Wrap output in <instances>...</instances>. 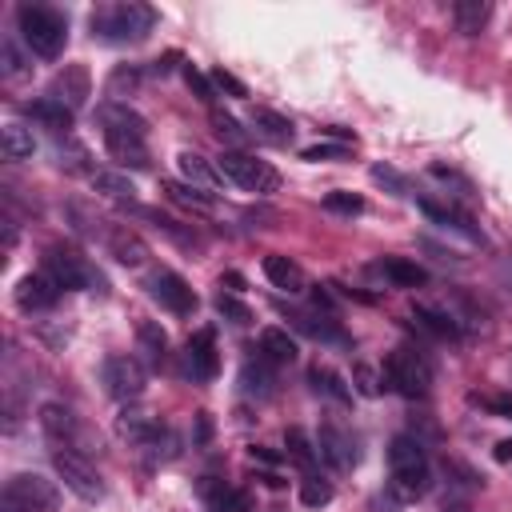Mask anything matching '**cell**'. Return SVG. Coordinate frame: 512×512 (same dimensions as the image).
I'll return each instance as SVG.
<instances>
[{"label": "cell", "mask_w": 512, "mask_h": 512, "mask_svg": "<svg viewBox=\"0 0 512 512\" xmlns=\"http://www.w3.org/2000/svg\"><path fill=\"white\" fill-rule=\"evenodd\" d=\"M104 124V148L120 168H148V120L124 104H104L100 108Z\"/></svg>", "instance_id": "cell-1"}, {"label": "cell", "mask_w": 512, "mask_h": 512, "mask_svg": "<svg viewBox=\"0 0 512 512\" xmlns=\"http://www.w3.org/2000/svg\"><path fill=\"white\" fill-rule=\"evenodd\" d=\"M432 484V468H428V452L420 444V436H392L388 444V488L396 500H420Z\"/></svg>", "instance_id": "cell-2"}, {"label": "cell", "mask_w": 512, "mask_h": 512, "mask_svg": "<svg viewBox=\"0 0 512 512\" xmlns=\"http://www.w3.org/2000/svg\"><path fill=\"white\" fill-rule=\"evenodd\" d=\"M156 24V12L148 4L136 0H120V4H100L88 20L92 36L104 44H140Z\"/></svg>", "instance_id": "cell-3"}, {"label": "cell", "mask_w": 512, "mask_h": 512, "mask_svg": "<svg viewBox=\"0 0 512 512\" xmlns=\"http://www.w3.org/2000/svg\"><path fill=\"white\" fill-rule=\"evenodd\" d=\"M16 24H20V36H24L28 52H36L44 60H56L68 44V20L52 4H20Z\"/></svg>", "instance_id": "cell-4"}, {"label": "cell", "mask_w": 512, "mask_h": 512, "mask_svg": "<svg viewBox=\"0 0 512 512\" xmlns=\"http://www.w3.org/2000/svg\"><path fill=\"white\" fill-rule=\"evenodd\" d=\"M380 376L404 400H424L432 392V364H428V356L420 348H408V344H400V348H392L384 356V372Z\"/></svg>", "instance_id": "cell-5"}, {"label": "cell", "mask_w": 512, "mask_h": 512, "mask_svg": "<svg viewBox=\"0 0 512 512\" xmlns=\"http://www.w3.org/2000/svg\"><path fill=\"white\" fill-rule=\"evenodd\" d=\"M40 272H48L64 292H72V288L104 292V276H100L76 248H68V244H48V248H44V268H40Z\"/></svg>", "instance_id": "cell-6"}, {"label": "cell", "mask_w": 512, "mask_h": 512, "mask_svg": "<svg viewBox=\"0 0 512 512\" xmlns=\"http://www.w3.org/2000/svg\"><path fill=\"white\" fill-rule=\"evenodd\" d=\"M220 176H228L232 184H240L244 192H256V196H268V192L280 188V172L268 160H256L240 148H228L220 156Z\"/></svg>", "instance_id": "cell-7"}, {"label": "cell", "mask_w": 512, "mask_h": 512, "mask_svg": "<svg viewBox=\"0 0 512 512\" xmlns=\"http://www.w3.org/2000/svg\"><path fill=\"white\" fill-rule=\"evenodd\" d=\"M52 504H56V484L44 480L40 472H16L0 496V512H44Z\"/></svg>", "instance_id": "cell-8"}, {"label": "cell", "mask_w": 512, "mask_h": 512, "mask_svg": "<svg viewBox=\"0 0 512 512\" xmlns=\"http://www.w3.org/2000/svg\"><path fill=\"white\" fill-rule=\"evenodd\" d=\"M52 468H56V476L64 480V488L68 492H76L80 500H104V480H100V472L80 456V452H72V448H52Z\"/></svg>", "instance_id": "cell-9"}, {"label": "cell", "mask_w": 512, "mask_h": 512, "mask_svg": "<svg viewBox=\"0 0 512 512\" xmlns=\"http://www.w3.org/2000/svg\"><path fill=\"white\" fill-rule=\"evenodd\" d=\"M100 380H104V392L112 400H124V404L128 400H140L144 396V384H148L144 364L136 356H108L104 368H100Z\"/></svg>", "instance_id": "cell-10"}, {"label": "cell", "mask_w": 512, "mask_h": 512, "mask_svg": "<svg viewBox=\"0 0 512 512\" xmlns=\"http://www.w3.org/2000/svg\"><path fill=\"white\" fill-rule=\"evenodd\" d=\"M148 296L160 304V308H168L172 316H192L196 312V292H192V284L180 276V272H156L152 280H148Z\"/></svg>", "instance_id": "cell-11"}, {"label": "cell", "mask_w": 512, "mask_h": 512, "mask_svg": "<svg viewBox=\"0 0 512 512\" xmlns=\"http://www.w3.org/2000/svg\"><path fill=\"white\" fill-rule=\"evenodd\" d=\"M220 372V356H216V332L212 328H196L184 344V376H192L196 384L216 380Z\"/></svg>", "instance_id": "cell-12"}, {"label": "cell", "mask_w": 512, "mask_h": 512, "mask_svg": "<svg viewBox=\"0 0 512 512\" xmlns=\"http://www.w3.org/2000/svg\"><path fill=\"white\" fill-rule=\"evenodd\" d=\"M316 452H320V460H328L336 472L356 468V440H352V432H344L336 420H324V424H320V432H316Z\"/></svg>", "instance_id": "cell-13"}, {"label": "cell", "mask_w": 512, "mask_h": 512, "mask_svg": "<svg viewBox=\"0 0 512 512\" xmlns=\"http://www.w3.org/2000/svg\"><path fill=\"white\" fill-rule=\"evenodd\" d=\"M60 284L48 276V272H28V276H20L16 280V288H12V296H16V304L24 308V312H44V308H52L56 300H60Z\"/></svg>", "instance_id": "cell-14"}, {"label": "cell", "mask_w": 512, "mask_h": 512, "mask_svg": "<svg viewBox=\"0 0 512 512\" xmlns=\"http://www.w3.org/2000/svg\"><path fill=\"white\" fill-rule=\"evenodd\" d=\"M196 492H200V500L208 504V512H252V492L232 488V484L220 480V476H200Z\"/></svg>", "instance_id": "cell-15"}, {"label": "cell", "mask_w": 512, "mask_h": 512, "mask_svg": "<svg viewBox=\"0 0 512 512\" xmlns=\"http://www.w3.org/2000/svg\"><path fill=\"white\" fill-rule=\"evenodd\" d=\"M116 432H120L124 440H132V444H140V448H156V452H160L164 440H172L168 428H164L156 416H148V412H120Z\"/></svg>", "instance_id": "cell-16"}, {"label": "cell", "mask_w": 512, "mask_h": 512, "mask_svg": "<svg viewBox=\"0 0 512 512\" xmlns=\"http://www.w3.org/2000/svg\"><path fill=\"white\" fill-rule=\"evenodd\" d=\"M40 428H44V436L56 444V448H72V444H80V420L72 416V408H64V404H44L40 408ZM76 452V448H72Z\"/></svg>", "instance_id": "cell-17"}, {"label": "cell", "mask_w": 512, "mask_h": 512, "mask_svg": "<svg viewBox=\"0 0 512 512\" xmlns=\"http://www.w3.org/2000/svg\"><path fill=\"white\" fill-rule=\"evenodd\" d=\"M52 96H56L60 104H68L72 112H76V108H84V100L92 96L88 68H84V64H64V68L56 72V80H52Z\"/></svg>", "instance_id": "cell-18"}, {"label": "cell", "mask_w": 512, "mask_h": 512, "mask_svg": "<svg viewBox=\"0 0 512 512\" xmlns=\"http://www.w3.org/2000/svg\"><path fill=\"white\" fill-rule=\"evenodd\" d=\"M104 244H108V256H116L124 268H140L148 260V244L140 232H132L128 224H112L104 232Z\"/></svg>", "instance_id": "cell-19"}, {"label": "cell", "mask_w": 512, "mask_h": 512, "mask_svg": "<svg viewBox=\"0 0 512 512\" xmlns=\"http://www.w3.org/2000/svg\"><path fill=\"white\" fill-rule=\"evenodd\" d=\"M280 312L288 316L292 328H300V332H308L324 344H348V332L332 320V312H300V308H280Z\"/></svg>", "instance_id": "cell-20"}, {"label": "cell", "mask_w": 512, "mask_h": 512, "mask_svg": "<svg viewBox=\"0 0 512 512\" xmlns=\"http://www.w3.org/2000/svg\"><path fill=\"white\" fill-rule=\"evenodd\" d=\"M264 276H268V284H272V288H280V292H288V296H296V292H304V288H308L304 268H300L296 260L280 256V252L264 256Z\"/></svg>", "instance_id": "cell-21"}, {"label": "cell", "mask_w": 512, "mask_h": 512, "mask_svg": "<svg viewBox=\"0 0 512 512\" xmlns=\"http://www.w3.org/2000/svg\"><path fill=\"white\" fill-rule=\"evenodd\" d=\"M420 212L428 216V220H436L440 228H452V232H460V236H468V240H484L480 236V228L472 224V216H464L456 204H440V200H420Z\"/></svg>", "instance_id": "cell-22"}, {"label": "cell", "mask_w": 512, "mask_h": 512, "mask_svg": "<svg viewBox=\"0 0 512 512\" xmlns=\"http://www.w3.org/2000/svg\"><path fill=\"white\" fill-rule=\"evenodd\" d=\"M372 272H380L384 280H392L396 288H420L428 284V272L416 264V260H404V256H380L372 264Z\"/></svg>", "instance_id": "cell-23"}, {"label": "cell", "mask_w": 512, "mask_h": 512, "mask_svg": "<svg viewBox=\"0 0 512 512\" xmlns=\"http://www.w3.org/2000/svg\"><path fill=\"white\" fill-rule=\"evenodd\" d=\"M24 112H28L36 124L52 128V132H64V136H68V128H72V108H68V104H60L56 96H40V100H28V104H24Z\"/></svg>", "instance_id": "cell-24"}, {"label": "cell", "mask_w": 512, "mask_h": 512, "mask_svg": "<svg viewBox=\"0 0 512 512\" xmlns=\"http://www.w3.org/2000/svg\"><path fill=\"white\" fill-rule=\"evenodd\" d=\"M176 168H180V180L192 184V188H200V192H212L220 184V168H212L200 152H180L176 156Z\"/></svg>", "instance_id": "cell-25"}, {"label": "cell", "mask_w": 512, "mask_h": 512, "mask_svg": "<svg viewBox=\"0 0 512 512\" xmlns=\"http://www.w3.org/2000/svg\"><path fill=\"white\" fill-rule=\"evenodd\" d=\"M160 192H164V200H172L176 208H188V212H196V216H208V212L216 208L208 192H200V188H192V184H184V180H160Z\"/></svg>", "instance_id": "cell-26"}, {"label": "cell", "mask_w": 512, "mask_h": 512, "mask_svg": "<svg viewBox=\"0 0 512 512\" xmlns=\"http://www.w3.org/2000/svg\"><path fill=\"white\" fill-rule=\"evenodd\" d=\"M412 316H416V328H424V332H428V336H436V340H456V336H460L456 316H452V312H444V308L416 304V308H412Z\"/></svg>", "instance_id": "cell-27"}, {"label": "cell", "mask_w": 512, "mask_h": 512, "mask_svg": "<svg viewBox=\"0 0 512 512\" xmlns=\"http://www.w3.org/2000/svg\"><path fill=\"white\" fill-rule=\"evenodd\" d=\"M136 348L144 352V360L152 368H164V360H168V332L156 320H140L136 324Z\"/></svg>", "instance_id": "cell-28"}, {"label": "cell", "mask_w": 512, "mask_h": 512, "mask_svg": "<svg viewBox=\"0 0 512 512\" xmlns=\"http://www.w3.org/2000/svg\"><path fill=\"white\" fill-rule=\"evenodd\" d=\"M240 388L248 392V396H272L276 392V372H272V360H264V356H256V360H248L244 368H240Z\"/></svg>", "instance_id": "cell-29"}, {"label": "cell", "mask_w": 512, "mask_h": 512, "mask_svg": "<svg viewBox=\"0 0 512 512\" xmlns=\"http://www.w3.org/2000/svg\"><path fill=\"white\" fill-rule=\"evenodd\" d=\"M308 384H312L316 396H328V400H336V404H352V388H348L344 376L332 372L328 364H312V368H308Z\"/></svg>", "instance_id": "cell-30"}, {"label": "cell", "mask_w": 512, "mask_h": 512, "mask_svg": "<svg viewBox=\"0 0 512 512\" xmlns=\"http://www.w3.org/2000/svg\"><path fill=\"white\" fill-rule=\"evenodd\" d=\"M260 356L272 360V364H292L300 356L296 340L288 336V328H264L260 332Z\"/></svg>", "instance_id": "cell-31"}, {"label": "cell", "mask_w": 512, "mask_h": 512, "mask_svg": "<svg viewBox=\"0 0 512 512\" xmlns=\"http://www.w3.org/2000/svg\"><path fill=\"white\" fill-rule=\"evenodd\" d=\"M492 16V4L488 0H456L452 4V20H456V32L464 36H476Z\"/></svg>", "instance_id": "cell-32"}, {"label": "cell", "mask_w": 512, "mask_h": 512, "mask_svg": "<svg viewBox=\"0 0 512 512\" xmlns=\"http://www.w3.org/2000/svg\"><path fill=\"white\" fill-rule=\"evenodd\" d=\"M252 128H256L264 140H272V144H288L292 132H296V124H292L288 116L272 112V108H256V112H252Z\"/></svg>", "instance_id": "cell-33"}, {"label": "cell", "mask_w": 512, "mask_h": 512, "mask_svg": "<svg viewBox=\"0 0 512 512\" xmlns=\"http://www.w3.org/2000/svg\"><path fill=\"white\" fill-rule=\"evenodd\" d=\"M0 148H4V160H32V152H36L32 128H24V124H4Z\"/></svg>", "instance_id": "cell-34"}, {"label": "cell", "mask_w": 512, "mask_h": 512, "mask_svg": "<svg viewBox=\"0 0 512 512\" xmlns=\"http://www.w3.org/2000/svg\"><path fill=\"white\" fill-rule=\"evenodd\" d=\"M92 188L96 192H104V196H112V200H132V180L128 176H120V172H92Z\"/></svg>", "instance_id": "cell-35"}, {"label": "cell", "mask_w": 512, "mask_h": 512, "mask_svg": "<svg viewBox=\"0 0 512 512\" xmlns=\"http://www.w3.org/2000/svg\"><path fill=\"white\" fill-rule=\"evenodd\" d=\"M284 444H288V460H296L300 468H312V464H316V456H320V452H316V444H312L300 428H288V432H284Z\"/></svg>", "instance_id": "cell-36"}, {"label": "cell", "mask_w": 512, "mask_h": 512, "mask_svg": "<svg viewBox=\"0 0 512 512\" xmlns=\"http://www.w3.org/2000/svg\"><path fill=\"white\" fill-rule=\"evenodd\" d=\"M136 84H140V68H136V64H120V68L108 76V96H112V104H120L128 92H136Z\"/></svg>", "instance_id": "cell-37"}, {"label": "cell", "mask_w": 512, "mask_h": 512, "mask_svg": "<svg viewBox=\"0 0 512 512\" xmlns=\"http://www.w3.org/2000/svg\"><path fill=\"white\" fill-rule=\"evenodd\" d=\"M212 132L220 136V144H248V132L240 128V120L220 108H212Z\"/></svg>", "instance_id": "cell-38"}, {"label": "cell", "mask_w": 512, "mask_h": 512, "mask_svg": "<svg viewBox=\"0 0 512 512\" xmlns=\"http://www.w3.org/2000/svg\"><path fill=\"white\" fill-rule=\"evenodd\" d=\"M328 500H332V484L320 480L316 472H308V476L300 480V504H308V508H324Z\"/></svg>", "instance_id": "cell-39"}, {"label": "cell", "mask_w": 512, "mask_h": 512, "mask_svg": "<svg viewBox=\"0 0 512 512\" xmlns=\"http://www.w3.org/2000/svg\"><path fill=\"white\" fill-rule=\"evenodd\" d=\"M324 208L336 212V216H360L364 212V200L356 192H328L324 196Z\"/></svg>", "instance_id": "cell-40"}, {"label": "cell", "mask_w": 512, "mask_h": 512, "mask_svg": "<svg viewBox=\"0 0 512 512\" xmlns=\"http://www.w3.org/2000/svg\"><path fill=\"white\" fill-rule=\"evenodd\" d=\"M184 84L196 92V100H200V104H208V108H212V100H216V92H212V76H204L200 68L184 64Z\"/></svg>", "instance_id": "cell-41"}, {"label": "cell", "mask_w": 512, "mask_h": 512, "mask_svg": "<svg viewBox=\"0 0 512 512\" xmlns=\"http://www.w3.org/2000/svg\"><path fill=\"white\" fill-rule=\"evenodd\" d=\"M216 312L220 316H228L232 324H248L252 320V308L248 304H240L236 296H228V292H216Z\"/></svg>", "instance_id": "cell-42"}, {"label": "cell", "mask_w": 512, "mask_h": 512, "mask_svg": "<svg viewBox=\"0 0 512 512\" xmlns=\"http://www.w3.org/2000/svg\"><path fill=\"white\" fill-rule=\"evenodd\" d=\"M300 156H304V160H312V164H320V160H324V164H332V160H348L352 152H348V144H312V148H304Z\"/></svg>", "instance_id": "cell-43"}, {"label": "cell", "mask_w": 512, "mask_h": 512, "mask_svg": "<svg viewBox=\"0 0 512 512\" xmlns=\"http://www.w3.org/2000/svg\"><path fill=\"white\" fill-rule=\"evenodd\" d=\"M380 380H384V376H376L368 364H356V368H352V384H356V392H364V396H380Z\"/></svg>", "instance_id": "cell-44"}, {"label": "cell", "mask_w": 512, "mask_h": 512, "mask_svg": "<svg viewBox=\"0 0 512 512\" xmlns=\"http://www.w3.org/2000/svg\"><path fill=\"white\" fill-rule=\"evenodd\" d=\"M212 88H224L228 96H248V88L232 72H224V68H212Z\"/></svg>", "instance_id": "cell-45"}, {"label": "cell", "mask_w": 512, "mask_h": 512, "mask_svg": "<svg viewBox=\"0 0 512 512\" xmlns=\"http://www.w3.org/2000/svg\"><path fill=\"white\" fill-rule=\"evenodd\" d=\"M372 180H380V184H388L396 196H404V176H400L396 168H388V164H376V168H372Z\"/></svg>", "instance_id": "cell-46"}, {"label": "cell", "mask_w": 512, "mask_h": 512, "mask_svg": "<svg viewBox=\"0 0 512 512\" xmlns=\"http://www.w3.org/2000/svg\"><path fill=\"white\" fill-rule=\"evenodd\" d=\"M0 52H4V72H8V76H24V72H28V68H24V56L16 52V44H12V40H4V48H0Z\"/></svg>", "instance_id": "cell-47"}, {"label": "cell", "mask_w": 512, "mask_h": 512, "mask_svg": "<svg viewBox=\"0 0 512 512\" xmlns=\"http://www.w3.org/2000/svg\"><path fill=\"white\" fill-rule=\"evenodd\" d=\"M480 408H488V412H500V416H512V396H472Z\"/></svg>", "instance_id": "cell-48"}, {"label": "cell", "mask_w": 512, "mask_h": 512, "mask_svg": "<svg viewBox=\"0 0 512 512\" xmlns=\"http://www.w3.org/2000/svg\"><path fill=\"white\" fill-rule=\"evenodd\" d=\"M176 64H180V52H164L160 60H152V72H156V76H168Z\"/></svg>", "instance_id": "cell-49"}, {"label": "cell", "mask_w": 512, "mask_h": 512, "mask_svg": "<svg viewBox=\"0 0 512 512\" xmlns=\"http://www.w3.org/2000/svg\"><path fill=\"white\" fill-rule=\"evenodd\" d=\"M492 456H496V460H500V464H512V440H500V444H496V452H492Z\"/></svg>", "instance_id": "cell-50"}, {"label": "cell", "mask_w": 512, "mask_h": 512, "mask_svg": "<svg viewBox=\"0 0 512 512\" xmlns=\"http://www.w3.org/2000/svg\"><path fill=\"white\" fill-rule=\"evenodd\" d=\"M252 460H264V464H280L284 456H276V452H268V448H252Z\"/></svg>", "instance_id": "cell-51"}]
</instances>
